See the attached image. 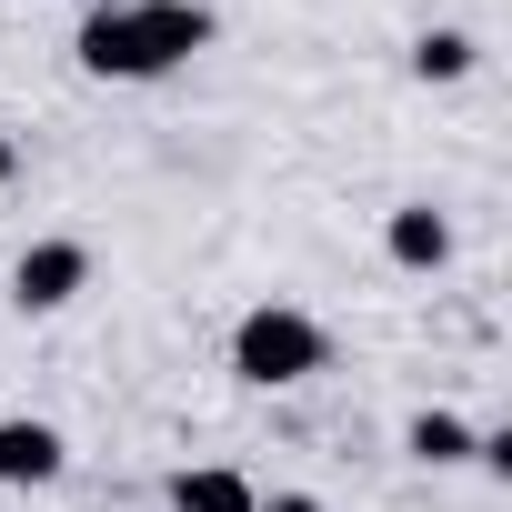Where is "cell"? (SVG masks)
I'll use <instances>...</instances> for the list:
<instances>
[{"label": "cell", "instance_id": "1", "mask_svg": "<svg viewBox=\"0 0 512 512\" xmlns=\"http://www.w3.org/2000/svg\"><path fill=\"white\" fill-rule=\"evenodd\" d=\"M211 41H221L211 0H91L81 31H71V61L91 81H171Z\"/></svg>", "mask_w": 512, "mask_h": 512}, {"label": "cell", "instance_id": "2", "mask_svg": "<svg viewBox=\"0 0 512 512\" xmlns=\"http://www.w3.org/2000/svg\"><path fill=\"white\" fill-rule=\"evenodd\" d=\"M312 372H332V332H322L302 302H251V312L231 322V382L292 392V382H312Z\"/></svg>", "mask_w": 512, "mask_h": 512}, {"label": "cell", "instance_id": "3", "mask_svg": "<svg viewBox=\"0 0 512 512\" xmlns=\"http://www.w3.org/2000/svg\"><path fill=\"white\" fill-rule=\"evenodd\" d=\"M81 292H91V241H61V231H51V241H31L21 262H11V302H21L31 322H41V312H71Z\"/></svg>", "mask_w": 512, "mask_h": 512}, {"label": "cell", "instance_id": "4", "mask_svg": "<svg viewBox=\"0 0 512 512\" xmlns=\"http://www.w3.org/2000/svg\"><path fill=\"white\" fill-rule=\"evenodd\" d=\"M61 472H71L61 422H41V412H0V492H51Z\"/></svg>", "mask_w": 512, "mask_h": 512}, {"label": "cell", "instance_id": "5", "mask_svg": "<svg viewBox=\"0 0 512 512\" xmlns=\"http://www.w3.org/2000/svg\"><path fill=\"white\" fill-rule=\"evenodd\" d=\"M382 251H392V272H442V262H452V211L392 201V211H382Z\"/></svg>", "mask_w": 512, "mask_h": 512}, {"label": "cell", "instance_id": "6", "mask_svg": "<svg viewBox=\"0 0 512 512\" xmlns=\"http://www.w3.org/2000/svg\"><path fill=\"white\" fill-rule=\"evenodd\" d=\"M161 502H171V512H262L251 472H231V462H181V472L161 482Z\"/></svg>", "mask_w": 512, "mask_h": 512}, {"label": "cell", "instance_id": "7", "mask_svg": "<svg viewBox=\"0 0 512 512\" xmlns=\"http://www.w3.org/2000/svg\"><path fill=\"white\" fill-rule=\"evenodd\" d=\"M402 452H412L422 472H462V462H472V422L442 412V402H422V412L402 422Z\"/></svg>", "mask_w": 512, "mask_h": 512}, {"label": "cell", "instance_id": "8", "mask_svg": "<svg viewBox=\"0 0 512 512\" xmlns=\"http://www.w3.org/2000/svg\"><path fill=\"white\" fill-rule=\"evenodd\" d=\"M472 71H482V41H472V31L442 21V31L412 41V81H442V91H452V81H472Z\"/></svg>", "mask_w": 512, "mask_h": 512}, {"label": "cell", "instance_id": "9", "mask_svg": "<svg viewBox=\"0 0 512 512\" xmlns=\"http://www.w3.org/2000/svg\"><path fill=\"white\" fill-rule=\"evenodd\" d=\"M472 462H482L492 482H512V432H472Z\"/></svg>", "mask_w": 512, "mask_h": 512}, {"label": "cell", "instance_id": "10", "mask_svg": "<svg viewBox=\"0 0 512 512\" xmlns=\"http://www.w3.org/2000/svg\"><path fill=\"white\" fill-rule=\"evenodd\" d=\"M11 181H21V141H11V131H0V191H11Z\"/></svg>", "mask_w": 512, "mask_h": 512}, {"label": "cell", "instance_id": "11", "mask_svg": "<svg viewBox=\"0 0 512 512\" xmlns=\"http://www.w3.org/2000/svg\"><path fill=\"white\" fill-rule=\"evenodd\" d=\"M272 512H322V502L312 492H272Z\"/></svg>", "mask_w": 512, "mask_h": 512}, {"label": "cell", "instance_id": "12", "mask_svg": "<svg viewBox=\"0 0 512 512\" xmlns=\"http://www.w3.org/2000/svg\"><path fill=\"white\" fill-rule=\"evenodd\" d=\"M81 11H91V0H81Z\"/></svg>", "mask_w": 512, "mask_h": 512}]
</instances>
